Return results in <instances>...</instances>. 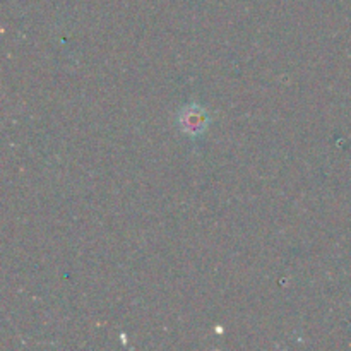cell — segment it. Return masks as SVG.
Listing matches in <instances>:
<instances>
[{"mask_svg":"<svg viewBox=\"0 0 351 351\" xmlns=\"http://www.w3.org/2000/svg\"><path fill=\"white\" fill-rule=\"evenodd\" d=\"M177 123L182 134H185L189 137H199L206 132V129L211 123V119H209V113L202 106L185 105L178 112Z\"/></svg>","mask_w":351,"mask_h":351,"instance_id":"obj_1","label":"cell"}]
</instances>
